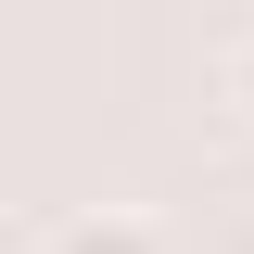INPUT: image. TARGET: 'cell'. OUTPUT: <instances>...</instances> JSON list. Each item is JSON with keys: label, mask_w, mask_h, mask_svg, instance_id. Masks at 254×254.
<instances>
[{"label": "cell", "mask_w": 254, "mask_h": 254, "mask_svg": "<svg viewBox=\"0 0 254 254\" xmlns=\"http://www.w3.org/2000/svg\"><path fill=\"white\" fill-rule=\"evenodd\" d=\"M38 254H178V242H165L153 216H127V203H89V216H64Z\"/></svg>", "instance_id": "6da1fadb"}, {"label": "cell", "mask_w": 254, "mask_h": 254, "mask_svg": "<svg viewBox=\"0 0 254 254\" xmlns=\"http://www.w3.org/2000/svg\"><path fill=\"white\" fill-rule=\"evenodd\" d=\"M216 76H229V102H242V115H254V26L229 38V51H216Z\"/></svg>", "instance_id": "7a4b0ae2"}]
</instances>
